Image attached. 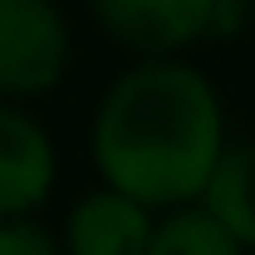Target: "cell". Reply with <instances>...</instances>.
I'll return each mask as SVG.
<instances>
[{"instance_id": "obj_1", "label": "cell", "mask_w": 255, "mask_h": 255, "mask_svg": "<svg viewBox=\"0 0 255 255\" xmlns=\"http://www.w3.org/2000/svg\"><path fill=\"white\" fill-rule=\"evenodd\" d=\"M226 142V98L187 54L132 59L103 89L89 123V162L98 182L152 211L196 201Z\"/></svg>"}, {"instance_id": "obj_2", "label": "cell", "mask_w": 255, "mask_h": 255, "mask_svg": "<svg viewBox=\"0 0 255 255\" xmlns=\"http://www.w3.org/2000/svg\"><path fill=\"white\" fill-rule=\"evenodd\" d=\"M69 64L74 25L59 0H0V98H49Z\"/></svg>"}, {"instance_id": "obj_3", "label": "cell", "mask_w": 255, "mask_h": 255, "mask_svg": "<svg viewBox=\"0 0 255 255\" xmlns=\"http://www.w3.org/2000/svg\"><path fill=\"white\" fill-rule=\"evenodd\" d=\"M89 15L132 59L191 54L211 39V0H89Z\"/></svg>"}, {"instance_id": "obj_4", "label": "cell", "mask_w": 255, "mask_h": 255, "mask_svg": "<svg viewBox=\"0 0 255 255\" xmlns=\"http://www.w3.org/2000/svg\"><path fill=\"white\" fill-rule=\"evenodd\" d=\"M59 187V147L30 103L0 98V216H34Z\"/></svg>"}, {"instance_id": "obj_5", "label": "cell", "mask_w": 255, "mask_h": 255, "mask_svg": "<svg viewBox=\"0 0 255 255\" xmlns=\"http://www.w3.org/2000/svg\"><path fill=\"white\" fill-rule=\"evenodd\" d=\"M157 211L142 206L137 196L98 182L94 191L74 196L59 221V251L64 255H142L152 236Z\"/></svg>"}, {"instance_id": "obj_6", "label": "cell", "mask_w": 255, "mask_h": 255, "mask_svg": "<svg viewBox=\"0 0 255 255\" xmlns=\"http://www.w3.org/2000/svg\"><path fill=\"white\" fill-rule=\"evenodd\" d=\"M196 201L236 236L241 251L255 255V137L226 142Z\"/></svg>"}, {"instance_id": "obj_7", "label": "cell", "mask_w": 255, "mask_h": 255, "mask_svg": "<svg viewBox=\"0 0 255 255\" xmlns=\"http://www.w3.org/2000/svg\"><path fill=\"white\" fill-rule=\"evenodd\" d=\"M142 255H246V251L201 201H182V206L157 211Z\"/></svg>"}, {"instance_id": "obj_8", "label": "cell", "mask_w": 255, "mask_h": 255, "mask_svg": "<svg viewBox=\"0 0 255 255\" xmlns=\"http://www.w3.org/2000/svg\"><path fill=\"white\" fill-rule=\"evenodd\" d=\"M0 255H64L59 236L34 216H0Z\"/></svg>"}, {"instance_id": "obj_9", "label": "cell", "mask_w": 255, "mask_h": 255, "mask_svg": "<svg viewBox=\"0 0 255 255\" xmlns=\"http://www.w3.org/2000/svg\"><path fill=\"white\" fill-rule=\"evenodd\" d=\"M255 20V0H211V39H236Z\"/></svg>"}]
</instances>
